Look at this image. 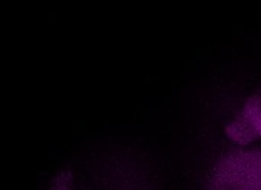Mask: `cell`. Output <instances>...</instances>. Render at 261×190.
Returning a JSON list of instances; mask_svg holds the SVG:
<instances>
[{"label":"cell","mask_w":261,"mask_h":190,"mask_svg":"<svg viewBox=\"0 0 261 190\" xmlns=\"http://www.w3.org/2000/svg\"><path fill=\"white\" fill-rule=\"evenodd\" d=\"M210 190H261V149L223 155L210 175Z\"/></svg>","instance_id":"6da1fadb"},{"label":"cell","mask_w":261,"mask_h":190,"mask_svg":"<svg viewBox=\"0 0 261 190\" xmlns=\"http://www.w3.org/2000/svg\"><path fill=\"white\" fill-rule=\"evenodd\" d=\"M50 190H73L70 174L69 172H60L57 178L54 180Z\"/></svg>","instance_id":"3957f363"},{"label":"cell","mask_w":261,"mask_h":190,"mask_svg":"<svg viewBox=\"0 0 261 190\" xmlns=\"http://www.w3.org/2000/svg\"><path fill=\"white\" fill-rule=\"evenodd\" d=\"M228 137L237 145L261 139V93L249 98L226 128Z\"/></svg>","instance_id":"7a4b0ae2"}]
</instances>
